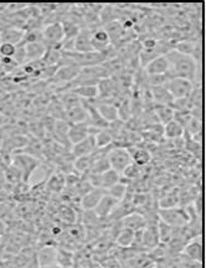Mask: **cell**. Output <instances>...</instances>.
Wrapping results in <instances>:
<instances>
[{
    "label": "cell",
    "instance_id": "obj_1",
    "mask_svg": "<svg viewBox=\"0 0 206 268\" xmlns=\"http://www.w3.org/2000/svg\"><path fill=\"white\" fill-rule=\"evenodd\" d=\"M165 55L166 60L169 62V70L166 72V76L169 80L174 77L186 78V80L194 82L197 77V63L195 62L193 58L188 55L180 54V52L175 51V50H169Z\"/></svg>",
    "mask_w": 206,
    "mask_h": 268
},
{
    "label": "cell",
    "instance_id": "obj_2",
    "mask_svg": "<svg viewBox=\"0 0 206 268\" xmlns=\"http://www.w3.org/2000/svg\"><path fill=\"white\" fill-rule=\"evenodd\" d=\"M158 217L161 221H164L171 227H184L190 221V215L188 209L182 208H171V209H159Z\"/></svg>",
    "mask_w": 206,
    "mask_h": 268
},
{
    "label": "cell",
    "instance_id": "obj_3",
    "mask_svg": "<svg viewBox=\"0 0 206 268\" xmlns=\"http://www.w3.org/2000/svg\"><path fill=\"white\" fill-rule=\"evenodd\" d=\"M164 86H165V88L168 89V92L174 99L188 98L195 87L194 82L180 77L170 78Z\"/></svg>",
    "mask_w": 206,
    "mask_h": 268
},
{
    "label": "cell",
    "instance_id": "obj_4",
    "mask_svg": "<svg viewBox=\"0 0 206 268\" xmlns=\"http://www.w3.org/2000/svg\"><path fill=\"white\" fill-rule=\"evenodd\" d=\"M107 158L108 161H110L111 169L116 170L119 174H122L123 170L132 163V159H130L127 148H118L115 147L113 144L110 152L107 153Z\"/></svg>",
    "mask_w": 206,
    "mask_h": 268
},
{
    "label": "cell",
    "instance_id": "obj_5",
    "mask_svg": "<svg viewBox=\"0 0 206 268\" xmlns=\"http://www.w3.org/2000/svg\"><path fill=\"white\" fill-rule=\"evenodd\" d=\"M13 166L20 173L24 181H27L39 166V160L29 154H18L14 156Z\"/></svg>",
    "mask_w": 206,
    "mask_h": 268
},
{
    "label": "cell",
    "instance_id": "obj_6",
    "mask_svg": "<svg viewBox=\"0 0 206 268\" xmlns=\"http://www.w3.org/2000/svg\"><path fill=\"white\" fill-rule=\"evenodd\" d=\"M94 132H96V129H92L87 122L70 124V129H68V134H67L70 144L74 145L76 143H80L81 141L86 139L88 136H90V134L94 133Z\"/></svg>",
    "mask_w": 206,
    "mask_h": 268
},
{
    "label": "cell",
    "instance_id": "obj_7",
    "mask_svg": "<svg viewBox=\"0 0 206 268\" xmlns=\"http://www.w3.org/2000/svg\"><path fill=\"white\" fill-rule=\"evenodd\" d=\"M91 44L92 47H93V51L102 52V54H106L111 49L110 36H108L107 31L103 27L92 30Z\"/></svg>",
    "mask_w": 206,
    "mask_h": 268
},
{
    "label": "cell",
    "instance_id": "obj_8",
    "mask_svg": "<svg viewBox=\"0 0 206 268\" xmlns=\"http://www.w3.org/2000/svg\"><path fill=\"white\" fill-rule=\"evenodd\" d=\"M142 245H143V248H148L150 251L154 250L157 246L160 245L159 232H158V222H150L146 226V228L143 230Z\"/></svg>",
    "mask_w": 206,
    "mask_h": 268
},
{
    "label": "cell",
    "instance_id": "obj_9",
    "mask_svg": "<svg viewBox=\"0 0 206 268\" xmlns=\"http://www.w3.org/2000/svg\"><path fill=\"white\" fill-rule=\"evenodd\" d=\"M97 149L96 141H94V133L90 134L86 139L81 141L80 143L74 144L71 147V154L75 159L81 158V156L90 155Z\"/></svg>",
    "mask_w": 206,
    "mask_h": 268
},
{
    "label": "cell",
    "instance_id": "obj_10",
    "mask_svg": "<svg viewBox=\"0 0 206 268\" xmlns=\"http://www.w3.org/2000/svg\"><path fill=\"white\" fill-rule=\"evenodd\" d=\"M118 204L119 201L115 199V197H112L108 194H105L102 199L99 200V203L97 204V206L94 208L93 211L96 212V215L101 220L108 219V217L111 216V214H112V212L115 211V209L118 206Z\"/></svg>",
    "mask_w": 206,
    "mask_h": 268
},
{
    "label": "cell",
    "instance_id": "obj_11",
    "mask_svg": "<svg viewBox=\"0 0 206 268\" xmlns=\"http://www.w3.org/2000/svg\"><path fill=\"white\" fill-rule=\"evenodd\" d=\"M121 226L122 228H128V230L132 231H139L146 228L147 226V220L143 216V214L137 211H133L132 214L127 215L126 217L121 220Z\"/></svg>",
    "mask_w": 206,
    "mask_h": 268
},
{
    "label": "cell",
    "instance_id": "obj_12",
    "mask_svg": "<svg viewBox=\"0 0 206 268\" xmlns=\"http://www.w3.org/2000/svg\"><path fill=\"white\" fill-rule=\"evenodd\" d=\"M106 194V190L92 188L90 191L86 192L82 197H81L80 205L82 210H94L97 204L102 199L103 195Z\"/></svg>",
    "mask_w": 206,
    "mask_h": 268
},
{
    "label": "cell",
    "instance_id": "obj_13",
    "mask_svg": "<svg viewBox=\"0 0 206 268\" xmlns=\"http://www.w3.org/2000/svg\"><path fill=\"white\" fill-rule=\"evenodd\" d=\"M169 70V62L166 60L165 55H159L152 60L144 67V72L147 76H153V75H166Z\"/></svg>",
    "mask_w": 206,
    "mask_h": 268
},
{
    "label": "cell",
    "instance_id": "obj_14",
    "mask_svg": "<svg viewBox=\"0 0 206 268\" xmlns=\"http://www.w3.org/2000/svg\"><path fill=\"white\" fill-rule=\"evenodd\" d=\"M57 248L52 246H45L38 253V264L40 268H50L56 266Z\"/></svg>",
    "mask_w": 206,
    "mask_h": 268
},
{
    "label": "cell",
    "instance_id": "obj_15",
    "mask_svg": "<svg viewBox=\"0 0 206 268\" xmlns=\"http://www.w3.org/2000/svg\"><path fill=\"white\" fill-rule=\"evenodd\" d=\"M128 153H129L130 159H132V163H134L135 165L143 168L148 165L152 160V154L148 149L146 148L137 147V145H132V147L127 148Z\"/></svg>",
    "mask_w": 206,
    "mask_h": 268
},
{
    "label": "cell",
    "instance_id": "obj_16",
    "mask_svg": "<svg viewBox=\"0 0 206 268\" xmlns=\"http://www.w3.org/2000/svg\"><path fill=\"white\" fill-rule=\"evenodd\" d=\"M91 29H81L79 35L75 38L74 41V51L76 52H91L93 51V47L91 44Z\"/></svg>",
    "mask_w": 206,
    "mask_h": 268
},
{
    "label": "cell",
    "instance_id": "obj_17",
    "mask_svg": "<svg viewBox=\"0 0 206 268\" xmlns=\"http://www.w3.org/2000/svg\"><path fill=\"white\" fill-rule=\"evenodd\" d=\"M184 255L191 261L202 263V241L200 237H195L184 247Z\"/></svg>",
    "mask_w": 206,
    "mask_h": 268
},
{
    "label": "cell",
    "instance_id": "obj_18",
    "mask_svg": "<svg viewBox=\"0 0 206 268\" xmlns=\"http://www.w3.org/2000/svg\"><path fill=\"white\" fill-rule=\"evenodd\" d=\"M24 46H25V52H26V63L41 61V58H43L44 55L46 54V50H47L45 43L25 44Z\"/></svg>",
    "mask_w": 206,
    "mask_h": 268
},
{
    "label": "cell",
    "instance_id": "obj_19",
    "mask_svg": "<svg viewBox=\"0 0 206 268\" xmlns=\"http://www.w3.org/2000/svg\"><path fill=\"white\" fill-rule=\"evenodd\" d=\"M150 96L152 99L154 100L155 105L159 106H168L171 107L174 98L170 96V93L168 92V89L165 88V86H157V87H150Z\"/></svg>",
    "mask_w": 206,
    "mask_h": 268
},
{
    "label": "cell",
    "instance_id": "obj_20",
    "mask_svg": "<svg viewBox=\"0 0 206 268\" xmlns=\"http://www.w3.org/2000/svg\"><path fill=\"white\" fill-rule=\"evenodd\" d=\"M96 108L98 111V113L101 114V117L105 119L108 124H112L118 121V110L115 105L108 102H97Z\"/></svg>",
    "mask_w": 206,
    "mask_h": 268
},
{
    "label": "cell",
    "instance_id": "obj_21",
    "mask_svg": "<svg viewBox=\"0 0 206 268\" xmlns=\"http://www.w3.org/2000/svg\"><path fill=\"white\" fill-rule=\"evenodd\" d=\"M65 121L68 122L70 124L83 123V122L88 123V114L87 111H86L85 106H83V102L82 105L76 106V107L71 108V110H67L65 112Z\"/></svg>",
    "mask_w": 206,
    "mask_h": 268
},
{
    "label": "cell",
    "instance_id": "obj_22",
    "mask_svg": "<svg viewBox=\"0 0 206 268\" xmlns=\"http://www.w3.org/2000/svg\"><path fill=\"white\" fill-rule=\"evenodd\" d=\"M24 38V30L16 29V27H10L8 26L2 34H0V40L2 43L12 44L18 46L21 44Z\"/></svg>",
    "mask_w": 206,
    "mask_h": 268
},
{
    "label": "cell",
    "instance_id": "obj_23",
    "mask_svg": "<svg viewBox=\"0 0 206 268\" xmlns=\"http://www.w3.org/2000/svg\"><path fill=\"white\" fill-rule=\"evenodd\" d=\"M57 217L60 219L61 222L67 223L68 226L77 223V220H79L77 210H75V209L70 205H62L61 208H58Z\"/></svg>",
    "mask_w": 206,
    "mask_h": 268
},
{
    "label": "cell",
    "instance_id": "obj_24",
    "mask_svg": "<svg viewBox=\"0 0 206 268\" xmlns=\"http://www.w3.org/2000/svg\"><path fill=\"white\" fill-rule=\"evenodd\" d=\"M174 114L175 112L171 107L159 105L154 106V116L155 118H157L158 123L161 125H165L166 123L171 122L173 119H174Z\"/></svg>",
    "mask_w": 206,
    "mask_h": 268
},
{
    "label": "cell",
    "instance_id": "obj_25",
    "mask_svg": "<svg viewBox=\"0 0 206 268\" xmlns=\"http://www.w3.org/2000/svg\"><path fill=\"white\" fill-rule=\"evenodd\" d=\"M66 188V175L62 172H56L47 180V189L52 192H61Z\"/></svg>",
    "mask_w": 206,
    "mask_h": 268
},
{
    "label": "cell",
    "instance_id": "obj_26",
    "mask_svg": "<svg viewBox=\"0 0 206 268\" xmlns=\"http://www.w3.org/2000/svg\"><path fill=\"white\" fill-rule=\"evenodd\" d=\"M94 141H96L97 149H102V148L110 147L115 142V139H113L112 132L108 128H106V129H99L94 132Z\"/></svg>",
    "mask_w": 206,
    "mask_h": 268
},
{
    "label": "cell",
    "instance_id": "obj_27",
    "mask_svg": "<svg viewBox=\"0 0 206 268\" xmlns=\"http://www.w3.org/2000/svg\"><path fill=\"white\" fill-rule=\"evenodd\" d=\"M184 134V128L177 121L173 119L171 122L163 125V136L168 139H180Z\"/></svg>",
    "mask_w": 206,
    "mask_h": 268
},
{
    "label": "cell",
    "instance_id": "obj_28",
    "mask_svg": "<svg viewBox=\"0 0 206 268\" xmlns=\"http://www.w3.org/2000/svg\"><path fill=\"white\" fill-rule=\"evenodd\" d=\"M96 86H79V87H75L70 89V91L74 92V93L82 100H96L97 99Z\"/></svg>",
    "mask_w": 206,
    "mask_h": 268
},
{
    "label": "cell",
    "instance_id": "obj_29",
    "mask_svg": "<svg viewBox=\"0 0 206 268\" xmlns=\"http://www.w3.org/2000/svg\"><path fill=\"white\" fill-rule=\"evenodd\" d=\"M175 228L177 227H171L170 225H168V223L161 221V220L158 221V232H159L160 244L168 245L169 242L174 239Z\"/></svg>",
    "mask_w": 206,
    "mask_h": 268
},
{
    "label": "cell",
    "instance_id": "obj_30",
    "mask_svg": "<svg viewBox=\"0 0 206 268\" xmlns=\"http://www.w3.org/2000/svg\"><path fill=\"white\" fill-rule=\"evenodd\" d=\"M99 180H101V189L107 190L108 188L115 185V184L119 183V180H121V174L117 173L116 170L110 169L99 175Z\"/></svg>",
    "mask_w": 206,
    "mask_h": 268
},
{
    "label": "cell",
    "instance_id": "obj_31",
    "mask_svg": "<svg viewBox=\"0 0 206 268\" xmlns=\"http://www.w3.org/2000/svg\"><path fill=\"white\" fill-rule=\"evenodd\" d=\"M116 244L117 246L122 248H129L132 247L133 241H134V231L128 230V228H122L118 234L116 236Z\"/></svg>",
    "mask_w": 206,
    "mask_h": 268
},
{
    "label": "cell",
    "instance_id": "obj_32",
    "mask_svg": "<svg viewBox=\"0 0 206 268\" xmlns=\"http://www.w3.org/2000/svg\"><path fill=\"white\" fill-rule=\"evenodd\" d=\"M62 24L63 29V41H71L75 40L77 35H79L81 27L77 25V22L71 20H65Z\"/></svg>",
    "mask_w": 206,
    "mask_h": 268
},
{
    "label": "cell",
    "instance_id": "obj_33",
    "mask_svg": "<svg viewBox=\"0 0 206 268\" xmlns=\"http://www.w3.org/2000/svg\"><path fill=\"white\" fill-rule=\"evenodd\" d=\"M105 30L107 31L108 36H110V40H111V44L112 43H116L117 40H121L122 36L124 35V30L123 27H122L121 22L118 21H113V22H110V24L106 25Z\"/></svg>",
    "mask_w": 206,
    "mask_h": 268
},
{
    "label": "cell",
    "instance_id": "obj_34",
    "mask_svg": "<svg viewBox=\"0 0 206 268\" xmlns=\"http://www.w3.org/2000/svg\"><path fill=\"white\" fill-rule=\"evenodd\" d=\"M56 266L62 268H71L74 266V255H72V251L57 248Z\"/></svg>",
    "mask_w": 206,
    "mask_h": 268
},
{
    "label": "cell",
    "instance_id": "obj_35",
    "mask_svg": "<svg viewBox=\"0 0 206 268\" xmlns=\"http://www.w3.org/2000/svg\"><path fill=\"white\" fill-rule=\"evenodd\" d=\"M92 163H93V155H86L81 156V158H76L74 161V169L76 172L81 173V174H87L91 170Z\"/></svg>",
    "mask_w": 206,
    "mask_h": 268
},
{
    "label": "cell",
    "instance_id": "obj_36",
    "mask_svg": "<svg viewBox=\"0 0 206 268\" xmlns=\"http://www.w3.org/2000/svg\"><path fill=\"white\" fill-rule=\"evenodd\" d=\"M128 191V185L127 183H124V181L119 180V183L115 184L113 186H111V188H108L107 190H106V194L111 195L112 197H115V199H117L118 201L123 200L124 196H126Z\"/></svg>",
    "mask_w": 206,
    "mask_h": 268
},
{
    "label": "cell",
    "instance_id": "obj_37",
    "mask_svg": "<svg viewBox=\"0 0 206 268\" xmlns=\"http://www.w3.org/2000/svg\"><path fill=\"white\" fill-rule=\"evenodd\" d=\"M117 110H118V121L127 122L128 119L132 117V106L128 99H123L117 105Z\"/></svg>",
    "mask_w": 206,
    "mask_h": 268
},
{
    "label": "cell",
    "instance_id": "obj_38",
    "mask_svg": "<svg viewBox=\"0 0 206 268\" xmlns=\"http://www.w3.org/2000/svg\"><path fill=\"white\" fill-rule=\"evenodd\" d=\"M142 174V168L135 165L134 163H130L126 169L123 170V173L121 174L122 178H126L127 180H135L141 177Z\"/></svg>",
    "mask_w": 206,
    "mask_h": 268
},
{
    "label": "cell",
    "instance_id": "obj_39",
    "mask_svg": "<svg viewBox=\"0 0 206 268\" xmlns=\"http://www.w3.org/2000/svg\"><path fill=\"white\" fill-rule=\"evenodd\" d=\"M178 204H179V196L177 194H168L159 201V209L177 208Z\"/></svg>",
    "mask_w": 206,
    "mask_h": 268
},
{
    "label": "cell",
    "instance_id": "obj_40",
    "mask_svg": "<svg viewBox=\"0 0 206 268\" xmlns=\"http://www.w3.org/2000/svg\"><path fill=\"white\" fill-rule=\"evenodd\" d=\"M16 52V46L12 44L2 43L0 45V57H14Z\"/></svg>",
    "mask_w": 206,
    "mask_h": 268
},
{
    "label": "cell",
    "instance_id": "obj_41",
    "mask_svg": "<svg viewBox=\"0 0 206 268\" xmlns=\"http://www.w3.org/2000/svg\"><path fill=\"white\" fill-rule=\"evenodd\" d=\"M142 46H143V50H147V51H155L158 47V41L155 39H146L142 43Z\"/></svg>",
    "mask_w": 206,
    "mask_h": 268
},
{
    "label": "cell",
    "instance_id": "obj_42",
    "mask_svg": "<svg viewBox=\"0 0 206 268\" xmlns=\"http://www.w3.org/2000/svg\"><path fill=\"white\" fill-rule=\"evenodd\" d=\"M202 203H204V201H202V194L200 192L199 195H196V197H195L194 200V210L200 217H201L202 215Z\"/></svg>",
    "mask_w": 206,
    "mask_h": 268
},
{
    "label": "cell",
    "instance_id": "obj_43",
    "mask_svg": "<svg viewBox=\"0 0 206 268\" xmlns=\"http://www.w3.org/2000/svg\"><path fill=\"white\" fill-rule=\"evenodd\" d=\"M62 232H63L62 227H61L60 225H57V223H55V225L51 227V233L54 234V236H61V233Z\"/></svg>",
    "mask_w": 206,
    "mask_h": 268
},
{
    "label": "cell",
    "instance_id": "obj_44",
    "mask_svg": "<svg viewBox=\"0 0 206 268\" xmlns=\"http://www.w3.org/2000/svg\"><path fill=\"white\" fill-rule=\"evenodd\" d=\"M7 230H8V226L5 221H3L2 219H0V237L4 236L5 233H7Z\"/></svg>",
    "mask_w": 206,
    "mask_h": 268
},
{
    "label": "cell",
    "instance_id": "obj_45",
    "mask_svg": "<svg viewBox=\"0 0 206 268\" xmlns=\"http://www.w3.org/2000/svg\"><path fill=\"white\" fill-rule=\"evenodd\" d=\"M8 121H9V119H8V116H5L3 112H0V128L4 127L5 124H8Z\"/></svg>",
    "mask_w": 206,
    "mask_h": 268
},
{
    "label": "cell",
    "instance_id": "obj_46",
    "mask_svg": "<svg viewBox=\"0 0 206 268\" xmlns=\"http://www.w3.org/2000/svg\"><path fill=\"white\" fill-rule=\"evenodd\" d=\"M7 27H8L7 22L0 20V34H2L3 31H4V30H5V29H7Z\"/></svg>",
    "mask_w": 206,
    "mask_h": 268
},
{
    "label": "cell",
    "instance_id": "obj_47",
    "mask_svg": "<svg viewBox=\"0 0 206 268\" xmlns=\"http://www.w3.org/2000/svg\"><path fill=\"white\" fill-rule=\"evenodd\" d=\"M150 268H158V267H150Z\"/></svg>",
    "mask_w": 206,
    "mask_h": 268
},
{
    "label": "cell",
    "instance_id": "obj_48",
    "mask_svg": "<svg viewBox=\"0 0 206 268\" xmlns=\"http://www.w3.org/2000/svg\"><path fill=\"white\" fill-rule=\"evenodd\" d=\"M0 45H2V40H0Z\"/></svg>",
    "mask_w": 206,
    "mask_h": 268
}]
</instances>
